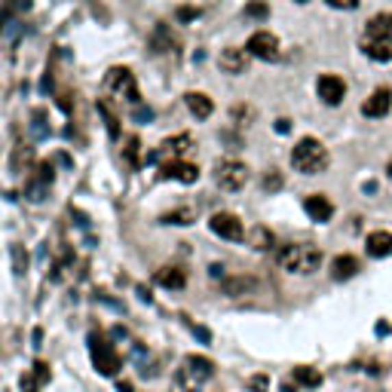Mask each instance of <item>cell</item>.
<instances>
[{"instance_id": "33", "label": "cell", "mask_w": 392, "mask_h": 392, "mask_svg": "<svg viewBox=\"0 0 392 392\" xmlns=\"http://www.w3.org/2000/svg\"><path fill=\"white\" fill-rule=\"evenodd\" d=\"M37 387H40V383L34 380V374H25L22 377V392H37Z\"/></svg>"}, {"instance_id": "4", "label": "cell", "mask_w": 392, "mask_h": 392, "mask_svg": "<svg viewBox=\"0 0 392 392\" xmlns=\"http://www.w3.org/2000/svg\"><path fill=\"white\" fill-rule=\"evenodd\" d=\"M104 89H108V95L114 98L117 104H138L141 101L138 83H135L129 68H110L108 77H104Z\"/></svg>"}, {"instance_id": "31", "label": "cell", "mask_w": 392, "mask_h": 392, "mask_svg": "<svg viewBox=\"0 0 392 392\" xmlns=\"http://www.w3.org/2000/svg\"><path fill=\"white\" fill-rule=\"evenodd\" d=\"M12 254H16V273H19V276H25V248L12 245Z\"/></svg>"}, {"instance_id": "28", "label": "cell", "mask_w": 392, "mask_h": 392, "mask_svg": "<svg viewBox=\"0 0 392 392\" xmlns=\"http://www.w3.org/2000/svg\"><path fill=\"white\" fill-rule=\"evenodd\" d=\"M264 187H267V191H279V187H282V172L270 169V172H267V178H264Z\"/></svg>"}, {"instance_id": "34", "label": "cell", "mask_w": 392, "mask_h": 392, "mask_svg": "<svg viewBox=\"0 0 392 392\" xmlns=\"http://www.w3.org/2000/svg\"><path fill=\"white\" fill-rule=\"evenodd\" d=\"M196 16H199V10H191V6H181V10H178V19H181V22H193Z\"/></svg>"}, {"instance_id": "8", "label": "cell", "mask_w": 392, "mask_h": 392, "mask_svg": "<svg viewBox=\"0 0 392 392\" xmlns=\"http://www.w3.org/2000/svg\"><path fill=\"white\" fill-rule=\"evenodd\" d=\"M208 227H212L215 236L227 239V243H243V239H245V227H243V221H239L236 215H230V212H218V215H212Z\"/></svg>"}, {"instance_id": "19", "label": "cell", "mask_w": 392, "mask_h": 392, "mask_svg": "<svg viewBox=\"0 0 392 392\" xmlns=\"http://www.w3.org/2000/svg\"><path fill=\"white\" fill-rule=\"evenodd\" d=\"M184 104L191 108V114L196 117V120H208V117H212V110H215V101L208 95H202V93H187L184 95Z\"/></svg>"}, {"instance_id": "16", "label": "cell", "mask_w": 392, "mask_h": 392, "mask_svg": "<svg viewBox=\"0 0 392 392\" xmlns=\"http://www.w3.org/2000/svg\"><path fill=\"white\" fill-rule=\"evenodd\" d=\"M365 252H368V258H389L392 254V233L374 230L368 239H365Z\"/></svg>"}, {"instance_id": "36", "label": "cell", "mask_w": 392, "mask_h": 392, "mask_svg": "<svg viewBox=\"0 0 392 392\" xmlns=\"http://www.w3.org/2000/svg\"><path fill=\"white\" fill-rule=\"evenodd\" d=\"M387 175H389V178H392V162H389V166H387Z\"/></svg>"}, {"instance_id": "30", "label": "cell", "mask_w": 392, "mask_h": 392, "mask_svg": "<svg viewBox=\"0 0 392 392\" xmlns=\"http://www.w3.org/2000/svg\"><path fill=\"white\" fill-rule=\"evenodd\" d=\"M31 0H6V10L10 12H31Z\"/></svg>"}, {"instance_id": "35", "label": "cell", "mask_w": 392, "mask_h": 392, "mask_svg": "<svg viewBox=\"0 0 392 392\" xmlns=\"http://www.w3.org/2000/svg\"><path fill=\"white\" fill-rule=\"evenodd\" d=\"M276 132L279 135H289L291 132V120H276Z\"/></svg>"}, {"instance_id": "11", "label": "cell", "mask_w": 392, "mask_h": 392, "mask_svg": "<svg viewBox=\"0 0 392 392\" xmlns=\"http://www.w3.org/2000/svg\"><path fill=\"white\" fill-rule=\"evenodd\" d=\"M160 178H169V181H181V184H193L196 178H199V169L193 166V162H162L160 166Z\"/></svg>"}, {"instance_id": "18", "label": "cell", "mask_w": 392, "mask_h": 392, "mask_svg": "<svg viewBox=\"0 0 392 392\" xmlns=\"http://www.w3.org/2000/svg\"><path fill=\"white\" fill-rule=\"evenodd\" d=\"M358 270H362V264H358V258H352V254H341V258L331 260V276H334L337 282L352 279Z\"/></svg>"}, {"instance_id": "17", "label": "cell", "mask_w": 392, "mask_h": 392, "mask_svg": "<svg viewBox=\"0 0 392 392\" xmlns=\"http://www.w3.org/2000/svg\"><path fill=\"white\" fill-rule=\"evenodd\" d=\"M154 279H156V285H162V289L178 291L187 285V270L184 267H162V270H156Z\"/></svg>"}, {"instance_id": "38", "label": "cell", "mask_w": 392, "mask_h": 392, "mask_svg": "<svg viewBox=\"0 0 392 392\" xmlns=\"http://www.w3.org/2000/svg\"><path fill=\"white\" fill-rule=\"evenodd\" d=\"M294 3H306V0H294Z\"/></svg>"}, {"instance_id": "25", "label": "cell", "mask_w": 392, "mask_h": 392, "mask_svg": "<svg viewBox=\"0 0 392 392\" xmlns=\"http://www.w3.org/2000/svg\"><path fill=\"white\" fill-rule=\"evenodd\" d=\"M245 16L248 19H267L270 16V6H267L264 0H252V3L245 6Z\"/></svg>"}, {"instance_id": "12", "label": "cell", "mask_w": 392, "mask_h": 392, "mask_svg": "<svg viewBox=\"0 0 392 392\" xmlns=\"http://www.w3.org/2000/svg\"><path fill=\"white\" fill-rule=\"evenodd\" d=\"M187 150H193L191 135H172V138L162 141V147H160V154H156V156H162L166 162H178V160H184Z\"/></svg>"}, {"instance_id": "1", "label": "cell", "mask_w": 392, "mask_h": 392, "mask_svg": "<svg viewBox=\"0 0 392 392\" xmlns=\"http://www.w3.org/2000/svg\"><path fill=\"white\" fill-rule=\"evenodd\" d=\"M358 47L371 62H392V12H377L365 22Z\"/></svg>"}, {"instance_id": "13", "label": "cell", "mask_w": 392, "mask_h": 392, "mask_svg": "<svg viewBox=\"0 0 392 392\" xmlns=\"http://www.w3.org/2000/svg\"><path fill=\"white\" fill-rule=\"evenodd\" d=\"M218 68L224 71V74H243V71L248 68V52H245V49H236V47L221 49Z\"/></svg>"}, {"instance_id": "5", "label": "cell", "mask_w": 392, "mask_h": 392, "mask_svg": "<svg viewBox=\"0 0 392 392\" xmlns=\"http://www.w3.org/2000/svg\"><path fill=\"white\" fill-rule=\"evenodd\" d=\"M248 166L243 160H233V156H227V160H221L218 166H215V181H218V187L221 191H227V193H236V191H243V187L248 184Z\"/></svg>"}, {"instance_id": "21", "label": "cell", "mask_w": 392, "mask_h": 392, "mask_svg": "<svg viewBox=\"0 0 392 392\" xmlns=\"http://www.w3.org/2000/svg\"><path fill=\"white\" fill-rule=\"evenodd\" d=\"M254 279L252 276H233V279H224V294H230V297H236V294H248L254 291Z\"/></svg>"}, {"instance_id": "2", "label": "cell", "mask_w": 392, "mask_h": 392, "mask_svg": "<svg viewBox=\"0 0 392 392\" xmlns=\"http://www.w3.org/2000/svg\"><path fill=\"white\" fill-rule=\"evenodd\" d=\"M276 260L282 270L294 273V276H313L322 267V252L310 243H289L279 248Z\"/></svg>"}, {"instance_id": "24", "label": "cell", "mask_w": 392, "mask_h": 392, "mask_svg": "<svg viewBox=\"0 0 392 392\" xmlns=\"http://www.w3.org/2000/svg\"><path fill=\"white\" fill-rule=\"evenodd\" d=\"M162 224H191L193 221V208H175V212L162 215Z\"/></svg>"}, {"instance_id": "27", "label": "cell", "mask_w": 392, "mask_h": 392, "mask_svg": "<svg viewBox=\"0 0 392 392\" xmlns=\"http://www.w3.org/2000/svg\"><path fill=\"white\" fill-rule=\"evenodd\" d=\"M28 166H31V147H22L19 150V156L12 160V169H16V172H25Z\"/></svg>"}, {"instance_id": "20", "label": "cell", "mask_w": 392, "mask_h": 392, "mask_svg": "<svg viewBox=\"0 0 392 392\" xmlns=\"http://www.w3.org/2000/svg\"><path fill=\"white\" fill-rule=\"evenodd\" d=\"M245 239H248V245L254 248V252H270L273 245H276V236H273L270 230H267V227H252V230L245 233Z\"/></svg>"}, {"instance_id": "22", "label": "cell", "mask_w": 392, "mask_h": 392, "mask_svg": "<svg viewBox=\"0 0 392 392\" xmlns=\"http://www.w3.org/2000/svg\"><path fill=\"white\" fill-rule=\"evenodd\" d=\"M154 49L156 52H175V49H178V40H175V37L160 25V28L154 31Z\"/></svg>"}, {"instance_id": "7", "label": "cell", "mask_w": 392, "mask_h": 392, "mask_svg": "<svg viewBox=\"0 0 392 392\" xmlns=\"http://www.w3.org/2000/svg\"><path fill=\"white\" fill-rule=\"evenodd\" d=\"M245 52L260 62H279L282 58V47H279V37L270 31H254L245 43Z\"/></svg>"}, {"instance_id": "23", "label": "cell", "mask_w": 392, "mask_h": 392, "mask_svg": "<svg viewBox=\"0 0 392 392\" xmlns=\"http://www.w3.org/2000/svg\"><path fill=\"white\" fill-rule=\"evenodd\" d=\"M294 380H297L300 387H310V389L322 387V374H319L316 368H294Z\"/></svg>"}, {"instance_id": "6", "label": "cell", "mask_w": 392, "mask_h": 392, "mask_svg": "<svg viewBox=\"0 0 392 392\" xmlns=\"http://www.w3.org/2000/svg\"><path fill=\"white\" fill-rule=\"evenodd\" d=\"M89 352H93V365L101 377H117L120 374V356L114 352V346L104 343L101 334H93V343H89Z\"/></svg>"}, {"instance_id": "32", "label": "cell", "mask_w": 392, "mask_h": 392, "mask_svg": "<svg viewBox=\"0 0 392 392\" xmlns=\"http://www.w3.org/2000/svg\"><path fill=\"white\" fill-rule=\"evenodd\" d=\"M328 6H334V10H356L362 0H325Z\"/></svg>"}, {"instance_id": "37", "label": "cell", "mask_w": 392, "mask_h": 392, "mask_svg": "<svg viewBox=\"0 0 392 392\" xmlns=\"http://www.w3.org/2000/svg\"><path fill=\"white\" fill-rule=\"evenodd\" d=\"M3 22H6V19H3V16H0V31H3Z\"/></svg>"}, {"instance_id": "14", "label": "cell", "mask_w": 392, "mask_h": 392, "mask_svg": "<svg viewBox=\"0 0 392 392\" xmlns=\"http://www.w3.org/2000/svg\"><path fill=\"white\" fill-rule=\"evenodd\" d=\"M212 374H215V365L208 362V358H202V356H187L184 358V377L191 383H202Z\"/></svg>"}, {"instance_id": "26", "label": "cell", "mask_w": 392, "mask_h": 392, "mask_svg": "<svg viewBox=\"0 0 392 392\" xmlns=\"http://www.w3.org/2000/svg\"><path fill=\"white\" fill-rule=\"evenodd\" d=\"M230 120H236L239 126H248V120H252V108H245V104L230 108Z\"/></svg>"}, {"instance_id": "15", "label": "cell", "mask_w": 392, "mask_h": 392, "mask_svg": "<svg viewBox=\"0 0 392 392\" xmlns=\"http://www.w3.org/2000/svg\"><path fill=\"white\" fill-rule=\"evenodd\" d=\"M304 208H306V215H310L316 224H325V221H331V215H334V206H331V202L325 199L322 193L306 196V199H304Z\"/></svg>"}, {"instance_id": "3", "label": "cell", "mask_w": 392, "mask_h": 392, "mask_svg": "<svg viewBox=\"0 0 392 392\" xmlns=\"http://www.w3.org/2000/svg\"><path fill=\"white\" fill-rule=\"evenodd\" d=\"M328 162H331L328 147L319 138H300L291 150V166L304 175H322L328 169Z\"/></svg>"}, {"instance_id": "10", "label": "cell", "mask_w": 392, "mask_h": 392, "mask_svg": "<svg viewBox=\"0 0 392 392\" xmlns=\"http://www.w3.org/2000/svg\"><path fill=\"white\" fill-rule=\"evenodd\" d=\"M389 110H392V89L389 86H377L362 104V114L371 117V120H380V117H387Z\"/></svg>"}, {"instance_id": "9", "label": "cell", "mask_w": 392, "mask_h": 392, "mask_svg": "<svg viewBox=\"0 0 392 392\" xmlns=\"http://www.w3.org/2000/svg\"><path fill=\"white\" fill-rule=\"evenodd\" d=\"M316 93H319V98H322V104L337 108V104L343 101V95H346V83L337 74H322L319 77V83H316Z\"/></svg>"}, {"instance_id": "29", "label": "cell", "mask_w": 392, "mask_h": 392, "mask_svg": "<svg viewBox=\"0 0 392 392\" xmlns=\"http://www.w3.org/2000/svg\"><path fill=\"white\" fill-rule=\"evenodd\" d=\"M31 374H34V380L43 387V383L49 380V365L47 362H34V371H31Z\"/></svg>"}]
</instances>
